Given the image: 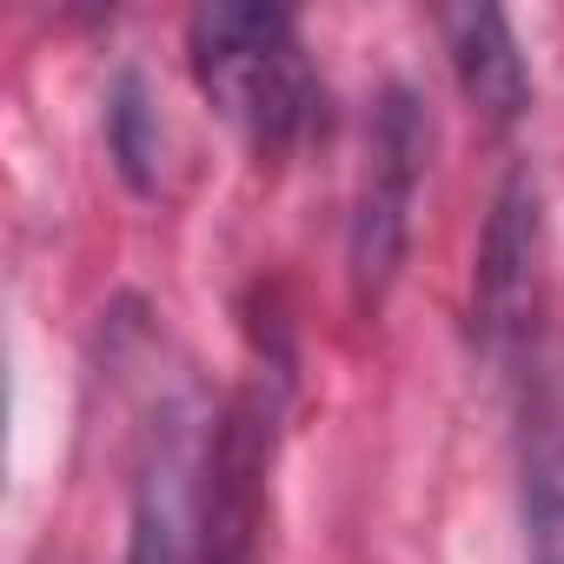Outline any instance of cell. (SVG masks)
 <instances>
[{
  "label": "cell",
  "instance_id": "6da1fadb",
  "mask_svg": "<svg viewBox=\"0 0 564 564\" xmlns=\"http://www.w3.org/2000/svg\"><path fill=\"white\" fill-rule=\"evenodd\" d=\"M186 67L206 107L232 127V140L259 166H279L319 127L326 94L306 61L300 21L286 8H259V0H206V8H193Z\"/></svg>",
  "mask_w": 564,
  "mask_h": 564
},
{
  "label": "cell",
  "instance_id": "7a4b0ae2",
  "mask_svg": "<svg viewBox=\"0 0 564 564\" xmlns=\"http://www.w3.org/2000/svg\"><path fill=\"white\" fill-rule=\"evenodd\" d=\"M425 160H432V113H425V100L405 80H392L372 100L366 166H359V199H352V232H346V265H352L359 313H372L392 293V279H399Z\"/></svg>",
  "mask_w": 564,
  "mask_h": 564
},
{
  "label": "cell",
  "instance_id": "3957f363",
  "mask_svg": "<svg viewBox=\"0 0 564 564\" xmlns=\"http://www.w3.org/2000/svg\"><path fill=\"white\" fill-rule=\"evenodd\" d=\"M544 306V193L531 166H511L471 259V339L498 372H524Z\"/></svg>",
  "mask_w": 564,
  "mask_h": 564
},
{
  "label": "cell",
  "instance_id": "277c9868",
  "mask_svg": "<svg viewBox=\"0 0 564 564\" xmlns=\"http://www.w3.org/2000/svg\"><path fill=\"white\" fill-rule=\"evenodd\" d=\"M445 54H452V74H458V94L471 100V113L485 127H518L531 113V67H524V47H518V28L505 8L491 0H465V8H438L432 14Z\"/></svg>",
  "mask_w": 564,
  "mask_h": 564
},
{
  "label": "cell",
  "instance_id": "5b68a950",
  "mask_svg": "<svg viewBox=\"0 0 564 564\" xmlns=\"http://www.w3.org/2000/svg\"><path fill=\"white\" fill-rule=\"evenodd\" d=\"M524 564H564V372L524 392Z\"/></svg>",
  "mask_w": 564,
  "mask_h": 564
},
{
  "label": "cell",
  "instance_id": "8992f818",
  "mask_svg": "<svg viewBox=\"0 0 564 564\" xmlns=\"http://www.w3.org/2000/svg\"><path fill=\"white\" fill-rule=\"evenodd\" d=\"M127 564H199V452L160 445L140 485V505H133Z\"/></svg>",
  "mask_w": 564,
  "mask_h": 564
},
{
  "label": "cell",
  "instance_id": "52a82bcc",
  "mask_svg": "<svg viewBox=\"0 0 564 564\" xmlns=\"http://www.w3.org/2000/svg\"><path fill=\"white\" fill-rule=\"evenodd\" d=\"M107 153L127 173V186H140V193L160 186V113H153L140 74H120L107 87Z\"/></svg>",
  "mask_w": 564,
  "mask_h": 564
}]
</instances>
